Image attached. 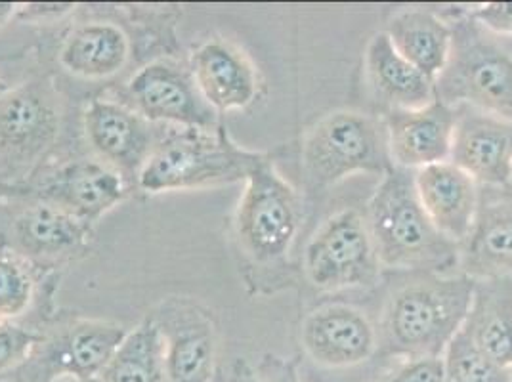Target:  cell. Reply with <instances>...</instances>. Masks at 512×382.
<instances>
[{
  "label": "cell",
  "instance_id": "f546056e",
  "mask_svg": "<svg viewBox=\"0 0 512 382\" xmlns=\"http://www.w3.org/2000/svg\"><path fill=\"white\" fill-rule=\"evenodd\" d=\"M381 382H446L442 358H417L392 371Z\"/></svg>",
  "mask_w": 512,
  "mask_h": 382
},
{
  "label": "cell",
  "instance_id": "d6986e66",
  "mask_svg": "<svg viewBox=\"0 0 512 382\" xmlns=\"http://www.w3.org/2000/svg\"><path fill=\"white\" fill-rule=\"evenodd\" d=\"M90 224L64 209L37 201L12 224L16 251L27 260H62L85 249Z\"/></svg>",
  "mask_w": 512,
  "mask_h": 382
},
{
  "label": "cell",
  "instance_id": "52a82bcc",
  "mask_svg": "<svg viewBox=\"0 0 512 382\" xmlns=\"http://www.w3.org/2000/svg\"><path fill=\"white\" fill-rule=\"evenodd\" d=\"M125 325L107 319L75 318L39 340L37 348L14 373L22 382L102 377L128 335Z\"/></svg>",
  "mask_w": 512,
  "mask_h": 382
},
{
  "label": "cell",
  "instance_id": "ba28073f",
  "mask_svg": "<svg viewBox=\"0 0 512 382\" xmlns=\"http://www.w3.org/2000/svg\"><path fill=\"white\" fill-rule=\"evenodd\" d=\"M302 270L320 291L373 285L379 260L365 216L354 209L329 216L306 243Z\"/></svg>",
  "mask_w": 512,
  "mask_h": 382
},
{
  "label": "cell",
  "instance_id": "7c38bea8",
  "mask_svg": "<svg viewBox=\"0 0 512 382\" xmlns=\"http://www.w3.org/2000/svg\"><path fill=\"white\" fill-rule=\"evenodd\" d=\"M83 127L96 159L136 182L157 146L161 132L132 107L113 100H94L86 107Z\"/></svg>",
  "mask_w": 512,
  "mask_h": 382
},
{
  "label": "cell",
  "instance_id": "30bf717a",
  "mask_svg": "<svg viewBox=\"0 0 512 382\" xmlns=\"http://www.w3.org/2000/svg\"><path fill=\"white\" fill-rule=\"evenodd\" d=\"M150 316L163 340L165 381L214 382L220 340L213 312L193 298L172 297Z\"/></svg>",
  "mask_w": 512,
  "mask_h": 382
},
{
  "label": "cell",
  "instance_id": "603a6c76",
  "mask_svg": "<svg viewBox=\"0 0 512 382\" xmlns=\"http://www.w3.org/2000/svg\"><path fill=\"white\" fill-rule=\"evenodd\" d=\"M130 39L111 22H88L75 27L60 50V65L81 79L117 75L130 58Z\"/></svg>",
  "mask_w": 512,
  "mask_h": 382
},
{
  "label": "cell",
  "instance_id": "4dcf8cb0",
  "mask_svg": "<svg viewBox=\"0 0 512 382\" xmlns=\"http://www.w3.org/2000/svg\"><path fill=\"white\" fill-rule=\"evenodd\" d=\"M470 20L497 35L512 37V2H486L470 10Z\"/></svg>",
  "mask_w": 512,
  "mask_h": 382
},
{
  "label": "cell",
  "instance_id": "5b68a950",
  "mask_svg": "<svg viewBox=\"0 0 512 382\" xmlns=\"http://www.w3.org/2000/svg\"><path fill=\"white\" fill-rule=\"evenodd\" d=\"M302 172L314 190L356 172L384 176L394 167L384 121L360 111H335L310 128L300 149Z\"/></svg>",
  "mask_w": 512,
  "mask_h": 382
},
{
  "label": "cell",
  "instance_id": "5bb4252c",
  "mask_svg": "<svg viewBox=\"0 0 512 382\" xmlns=\"http://www.w3.org/2000/svg\"><path fill=\"white\" fill-rule=\"evenodd\" d=\"M128 188L123 174L100 159H75L44 178L39 199L92 224L125 201Z\"/></svg>",
  "mask_w": 512,
  "mask_h": 382
},
{
  "label": "cell",
  "instance_id": "484cf974",
  "mask_svg": "<svg viewBox=\"0 0 512 382\" xmlns=\"http://www.w3.org/2000/svg\"><path fill=\"white\" fill-rule=\"evenodd\" d=\"M442 360L446 382H512V369L490 360L465 327L451 339Z\"/></svg>",
  "mask_w": 512,
  "mask_h": 382
},
{
  "label": "cell",
  "instance_id": "1f68e13d",
  "mask_svg": "<svg viewBox=\"0 0 512 382\" xmlns=\"http://www.w3.org/2000/svg\"><path fill=\"white\" fill-rule=\"evenodd\" d=\"M16 12H20V8H18V4H0V25H4V23L8 22Z\"/></svg>",
  "mask_w": 512,
  "mask_h": 382
},
{
  "label": "cell",
  "instance_id": "ac0fdd59",
  "mask_svg": "<svg viewBox=\"0 0 512 382\" xmlns=\"http://www.w3.org/2000/svg\"><path fill=\"white\" fill-rule=\"evenodd\" d=\"M415 186L434 228L455 245L469 237L478 213L476 182L451 161L415 172Z\"/></svg>",
  "mask_w": 512,
  "mask_h": 382
},
{
  "label": "cell",
  "instance_id": "7402d4cb",
  "mask_svg": "<svg viewBox=\"0 0 512 382\" xmlns=\"http://www.w3.org/2000/svg\"><path fill=\"white\" fill-rule=\"evenodd\" d=\"M463 327L490 360L512 369V276L476 281Z\"/></svg>",
  "mask_w": 512,
  "mask_h": 382
},
{
  "label": "cell",
  "instance_id": "e0dca14e",
  "mask_svg": "<svg viewBox=\"0 0 512 382\" xmlns=\"http://www.w3.org/2000/svg\"><path fill=\"white\" fill-rule=\"evenodd\" d=\"M304 350L325 367H352L367 360L377 346V333L360 310L325 306L304 319L300 329Z\"/></svg>",
  "mask_w": 512,
  "mask_h": 382
},
{
  "label": "cell",
  "instance_id": "4fadbf2b",
  "mask_svg": "<svg viewBox=\"0 0 512 382\" xmlns=\"http://www.w3.org/2000/svg\"><path fill=\"white\" fill-rule=\"evenodd\" d=\"M459 111L438 98L421 109H388L384 127L396 167L425 169L449 161Z\"/></svg>",
  "mask_w": 512,
  "mask_h": 382
},
{
  "label": "cell",
  "instance_id": "cb8c5ba5",
  "mask_svg": "<svg viewBox=\"0 0 512 382\" xmlns=\"http://www.w3.org/2000/svg\"><path fill=\"white\" fill-rule=\"evenodd\" d=\"M392 46L436 83L448 64L453 29L428 10H407L394 16L386 31Z\"/></svg>",
  "mask_w": 512,
  "mask_h": 382
},
{
  "label": "cell",
  "instance_id": "44dd1931",
  "mask_svg": "<svg viewBox=\"0 0 512 382\" xmlns=\"http://www.w3.org/2000/svg\"><path fill=\"white\" fill-rule=\"evenodd\" d=\"M459 264L472 279L512 276V201L478 205L469 237L459 245Z\"/></svg>",
  "mask_w": 512,
  "mask_h": 382
},
{
  "label": "cell",
  "instance_id": "8fae6325",
  "mask_svg": "<svg viewBox=\"0 0 512 382\" xmlns=\"http://www.w3.org/2000/svg\"><path fill=\"white\" fill-rule=\"evenodd\" d=\"M127 106L153 125L216 130V111L195 86L192 71L172 60L144 65L127 85Z\"/></svg>",
  "mask_w": 512,
  "mask_h": 382
},
{
  "label": "cell",
  "instance_id": "f1b7e54d",
  "mask_svg": "<svg viewBox=\"0 0 512 382\" xmlns=\"http://www.w3.org/2000/svg\"><path fill=\"white\" fill-rule=\"evenodd\" d=\"M232 382H299V377L295 363L276 356H266L258 363V367L237 361Z\"/></svg>",
  "mask_w": 512,
  "mask_h": 382
},
{
  "label": "cell",
  "instance_id": "9c48e42d",
  "mask_svg": "<svg viewBox=\"0 0 512 382\" xmlns=\"http://www.w3.org/2000/svg\"><path fill=\"white\" fill-rule=\"evenodd\" d=\"M62 127L60 98L46 81L0 94V163L29 170L54 148Z\"/></svg>",
  "mask_w": 512,
  "mask_h": 382
},
{
  "label": "cell",
  "instance_id": "6da1fadb",
  "mask_svg": "<svg viewBox=\"0 0 512 382\" xmlns=\"http://www.w3.org/2000/svg\"><path fill=\"white\" fill-rule=\"evenodd\" d=\"M365 222L381 266L436 274L459 264V245L430 222L409 169L394 165L384 174Z\"/></svg>",
  "mask_w": 512,
  "mask_h": 382
},
{
  "label": "cell",
  "instance_id": "277c9868",
  "mask_svg": "<svg viewBox=\"0 0 512 382\" xmlns=\"http://www.w3.org/2000/svg\"><path fill=\"white\" fill-rule=\"evenodd\" d=\"M299 193L279 174L272 157L245 180L234 218V235L243 260L253 270H278L300 230Z\"/></svg>",
  "mask_w": 512,
  "mask_h": 382
},
{
  "label": "cell",
  "instance_id": "d6a6232c",
  "mask_svg": "<svg viewBox=\"0 0 512 382\" xmlns=\"http://www.w3.org/2000/svg\"><path fill=\"white\" fill-rule=\"evenodd\" d=\"M56 382H107L104 377H92V379H71V377H65V379H58Z\"/></svg>",
  "mask_w": 512,
  "mask_h": 382
},
{
  "label": "cell",
  "instance_id": "9a60e30c",
  "mask_svg": "<svg viewBox=\"0 0 512 382\" xmlns=\"http://www.w3.org/2000/svg\"><path fill=\"white\" fill-rule=\"evenodd\" d=\"M449 161L474 182L505 186L512 180V121L467 109L459 115Z\"/></svg>",
  "mask_w": 512,
  "mask_h": 382
},
{
  "label": "cell",
  "instance_id": "ffe728a7",
  "mask_svg": "<svg viewBox=\"0 0 512 382\" xmlns=\"http://www.w3.org/2000/svg\"><path fill=\"white\" fill-rule=\"evenodd\" d=\"M365 75L375 96L390 109H421L436 100L434 81L409 64L384 31L367 44Z\"/></svg>",
  "mask_w": 512,
  "mask_h": 382
},
{
  "label": "cell",
  "instance_id": "83f0119b",
  "mask_svg": "<svg viewBox=\"0 0 512 382\" xmlns=\"http://www.w3.org/2000/svg\"><path fill=\"white\" fill-rule=\"evenodd\" d=\"M39 340V335L20 325L0 321V375H8L20 369L37 348Z\"/></svg>",
  "mask_w": 512,
  "mask_h": 382
},
{
  "label": "cell",
  "instance_id": "3957f363",
  "mask_svg": "<svg viewBox=\"0 0 512 382\" xmlns=\"http://www.w3.org/2000/svg\"><path fill=\"white\" fill-rule=\"evenodd\" d=\"M268 157L237 146L222 128H169L151 151L138 188L163 193L245 182Z\"/></svg>",
  "mask_w": 512,
  "mask_h": 382
},
{
  "label": "cell",
  "instance_id": "d4e9b609",
  "mask_svg": "<svg viewBox=\"0 0 512 382\" xmlns=\"http://www.w3.org/2000/svg\"><path fill=\"white\" fill-rule=\"evenodd\" d=\"M102 377L107 382H167L163 340L155 319L148 316L128 331Z\"/></svg>",
  "mask_w": 512,
  "mask_h": 382
},
{
  "label": "cell",
  "instance_id": "8992f818",
  "mask_svg": "<svg viewBox=\"0 0 512 382\" xmlns=\"http://www.w3.org/2000/svg\"><path fill=\"white\" fill-rule=\"evenodd\" d=\"M436 98L512 121V54L476 22L453 29L448 64L436 79Z\"/></svg>",
  "mask_w": 512,
  "mask_h": 382
},
{
  "label": "cell",
  "instance_id": "7a4b0ae2",
  "mask_svg": "<svg viewBox=\"0 0 512 382\" xmlns=\"http://www.w3.org/2000/svg\"><path fill=\"white\" fill-rule=\"evenodd\" d=\"M474 285L465 274H425L407 283L384 310V348L411 360L442 358L469 318Z\"/></svg>",
  "mask_w": 512,
  "mask_h": 382
},
{
  "label": "cell",
  "instance_id": "2e32d148",
  "mask_svg": "<svg viewBox=\"0 0 512 382\" xmlns=\"http://www.w3.org/2000/svg\"><path fill=\"white\" fill-rule=\"evenodd\" d=\"M195 86L218 113L239 111L258 98L260 81L255 64L235 44L211 39L201 44L190 62Z\"/></svg>",
  "mask_w": 512,
  "mask_h": 382
},
{
  "label": "cell",
  "instance_id": "4316f807",
  "mask_svg": "<svg viewBox=\"0 0 512 382\" xmlns=\"http://www.w3.org/2000/svg\"><path fill=\"white\" fill-rule=\"evenodd\" d=\"M35 293L31 260L16 249H0V321L22 316Z\"/></svg>",
  "mask_w": 512,
  "mask_h": 382
}]
</instances>
